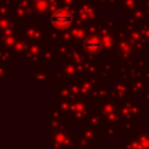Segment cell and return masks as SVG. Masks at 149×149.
I'll list each match as a JSON object with an SVG mask.
<instances>
[{"label": "cell", "instance_id": "6da1fadb", "mask_svg": "<svg viewBox=\"0 0 149 149\" xmlns=\"http://www.w3.org/2000/svg\"><path fill=\"white\" fill-rule=\"evenodd\" d=\"M50 22H51L52 26H55L58 29H65L68 26H71V24H72V15L68 12H64V10H59V12L51 16Z\"/></svg>", "mask_w": 149, "mask_h": 149}, {"label": "cell", "instance_id": "7a4b0ae2", "mask_svg": "<svg viewBox=\"0 0 149 149\" xmlns=\"http://www.w3.org/2000/svg\"><path fill=\"white\" fill-rule=\"evenodd\" d=\"M85 47H86L88 51L90 52H98L101 50V43L97 41V39H89V41H86V43H85Z\"/></svg>", "mask_w": 149, "mask_h": 149}]
</instances>
